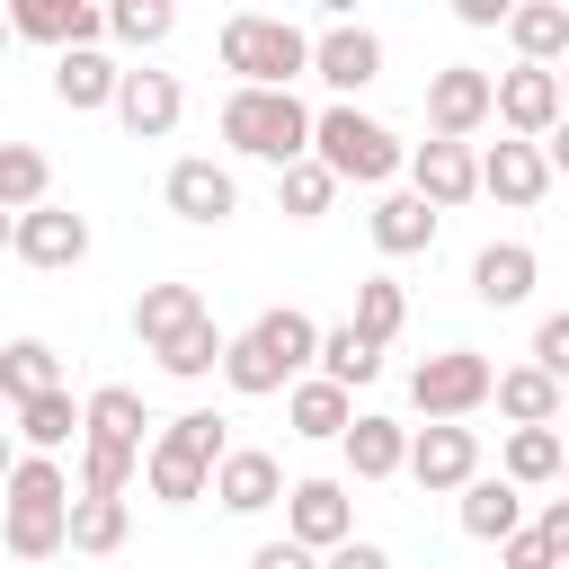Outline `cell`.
<instances>
[{"label":"cell","instance_id":"obj_28","mask_svg":"<svg viewBox=\"0 0 569 569\" xmlns=\"http://www.w3.org/2000/svg\"><path fill=\"white\" fill-rule=\"evenodd\" d=\"M507 44H516V62L560 71V62H569V0H525V9L507 18Z\"/></svg>","mask_w":569,"mask_h":569},{"label":"cell","instance_id":"obj_29","mask_svg":"<svg viewBox=\"0 0 569 569\" xmlns=\"http://www.w3.org/2000/svg\"><path fill=\"white\" fill-rule=\"evenodd\" d=\"M142 427H151V409H142V391H133V382H98V391H89V445L151 453V445H142Z\"/></svg>","mask_w":569,"mask_h":569},{"label":"cell","instance_id":"obj_8","mask_svg":"<svg viewBox=\"0 0 569 569\" xmlns=\"http://www.w3.org/2000/svg\"><path fill=\"white\" fill-rule=\"evenodd\" d=\"M311 80L329 89V107H356V89L382 80V36L356 27V18H329L320 44H311Z\"/></svg>","mask_w":569,"mask_h":569},{"label":"cell","instance_id":"obj_37","mask_svg":"<svg viewBox=\"0 0 569 569\" xmlns=\"http://www.w3.org/2000/svg\"><path fill=\"white\" fill-rule=\"evenodd\" d=\"M142 462H151V453H124V445H89V436H80V498H124Z\"/></svg>","mask_w":569,"mask_h":569},{"label":"cell","instance_id":"obj_16","mask_svg":"<svg viewBox=\"0 0 569 569\" xmlns=\"http://www.w3.org/2000/svg\"><path fill=\"white\" fill-rule=\"evenodd\" d=\"M213 498H222V516H267V507H284V498H293V480H284V462H276V453L231 445V462L213 471Z\"/></svg>","mask_w":569,"mask_h":569},{"label":"cell","instance_id":"obj_35","mask_svg":"<svg viewBox=\"0 0 569 569\" xmlns=\"http://www.w3.org/2000/svg\"><path fill=\"white\" fill-rule=\"evenodd\" d=\"M124 533H133V507L124 498H80L71 507V551L107 560V551H124Z\"/></svg>","mask_w":569,"mask_h":569},{"label":"cell","instance_id":"obj_38","mask_svg":"<svg viewBox=\"0 0 569 569\" xmlns=\"http://www.w3.org/2000/svg\"><path fill=\"white\" fill-rule=\"evenodd\" d=\"M169 27H178V9H169V0H116V9H107V36H116V44H133V53L169 44Z\"/></svg>","mask_w":569,"mask_h":569},{"label":"cell","instance_id":"obj_47","mask_svg":"<svg viewBox=\"0 0 569 569\" xmlns=\"http://www.w3.org/2000/svg\"><path fill=\"white\" fill-rule=\"evenodd\" d=\"M542 160H551V178H569V116H560V133L542 142Z\"/></svg>","mask_w":569,"mask_h":569},{"label":"cell","instance_id":"obj_23","mask_svg":"<svg viewBox=\"0 0 569 569\" xmlns=\"http://www.w3.org/2000/svg\"><path fill=\"white\" fill-rule=\"evenodd\" d=\"M373 249H382V258H418V249H436V204H427L418 187L373 196Z\"/></svg>","mask_w":569,"mask_h":569},{"label":"cell","instance_id":"obj_17","mask_svg":"<svg viewBox=\"0 0 569 569\" xmlns=\"http://www.w3.org/2000/svg\"><path fill=\"white\" fill-rule=\"evenodd\" d=\"M9 27H18L27 44H53V53H89V44L107 36V9H89V0H18V9H9Z\"/></svg>","mask_w":569,"mask_h":569},{"label":"cell","instance_id":"obj_44","mask_svg":"<svg viewBox=\"0 0 569 569\" xmlns=\"http://www.w3.org/2000/svg\"><path fill=\"white\" fill-rule=\"evenodd\" d=\"M320 569H391V551H382V542H365V533H356V542H338V551H329V560H320Z\"/></svg>","mask_w":569,"mask_h":569},{"label":"cell","instance_id":"obj_15","mask_svg":"<svg viewBox=\"0 0 569 569\" xmlns=\"http://www.w3.org/2000/svg\"><path fill=\"white\" fill-rule=\"evenodd\" d=\"M409 187H418L436 213H453V204H471V196H480V151H471V142H436V133H427V142L409 151Z\"/></svg>","mask_w":569,"mask_h":569},{"label":"cell","instance_id":"obj_33","mask_svg":"<svg viewBox=\"0 0 569 569\" xmlns=\"http://www.w3.org/2000/svg\"><path fill=\"white\" fill-rule=\"evenodd\" d=\"M44 187H53L44 151H36V142H9V151H0V213L18 222V213H36V204H53Z\"/></svg>","mask_w":569,"mask_h":569},{"label":"cell","instance_id":"obj_31","mask_svg":"<svg viewBox=\"0 0 569 569\" xmlns=\"http://www.w3.org/2000/svg\"><path fill=\"white\" fill-rule=\"evenodd\" d=\"M0 391H9V409H27V400L71 391V382H62V356H53L44 338H9V356H0Z\"/></svg>","mask_w":569,"mask_h":569},{"label":"cell","instance_id":"obj_36","mask_svg":"<svg viewBox=\"0 0 569 569\" xmlns=\"http://www.w3.org/2000/svg\"><path fill=\"white\" fill-rule=\"evenodd\" d=\"M222 365H231V338H222L213 320H196L178 347H160V373H169V382H204V373H222Z\"/></svg>","mask_w":569,"mask_h":569},{"label":"cell","instance_id":"obj_22","mask_svg":"<svg viewBox=\"0 0 569 569\" xmlns=\"http://www.w3.org/2000/svg\"><path fill=\"white\" fill-rule=\"evenodd\" d=\"M196 320H213L196 284H142V293H133V338H142L151 356H160V347H178Z\"/></svg>","mask_w":569,"mask_h":569},{"label":"cell","instance_id":"obj_10","mask_svg":"<svg viewBox=\"0 0 569 569\" xmlns=\"http://www.w3.org/2000/svg\"><path fill=\"white\" fill-rule=\"evenodd\" d=\"M160 204H169L178 222H196V231H213V222H231V213H240V178H231L222 160H204V151H187V160H169V178H160Z\"/></svg>","mask_w":569,"mask_h":569},{"label":"cell","instance_id":"obj_5","mask_svg":"<svg viewBox=\"0 0 569 569\" xmlns=\"http://www.w3.org/2000/svg\"><path fill=\"white\" fill-rule=\"evenodd\" d=\"M222 462H231L222 418H213V409H178V418L151 436L142 480H151V498H160V507H196V498H213V471H222Z\"/></svg>","mask_w":569,"mask_h":569},{"label":"cell","instance_id":"obj_43","mask_svg":"<svg viewBox=\"0 0 569 569\" xmlns=\"http://www.w3.org/2000/svg\"><path fill=\"white\" fill-rule=\"evenodd\" d=\"M249 569H320V551H302V542H258Z\"/></svg>","mask_w":569,"mask_h":569},{"label":"cell","instance_id":"obj_7","mask_svg":"<svg viewBox=\"0 0 569 569\" xmlns=\"http://www.w3.org/2000/svg\"><path fill=\"white\" fill-rule=\"evenodd\" d=\"M409 400H418L427 427H462L471 409L498 400V365H489L480 347H445V356H427V365L409 373Z\"/></svg>","mask_w":569,"mask_h":569},{"label":"cell","instance_id":"obj_41","mask_svg":"<svg viewBox=\"0 0 569 569\" xmlns=\"http://www.w3.org/2000/svg\"><path fill=\"white\" fill-rule=\"evenodd\" d=\"M498 569H560V551H551V533H542V525H525L516 542H498Z\"/></svg>","mask_w":569,"mask_h":569},{"label":"cell","instance_id":"obj_13","mask_svg":"<svg viewBox=\"0 0 569 569\" xmlns=\"http://www.w3.org/2000/svg\"><path fill=\"white\" fill-rule=\"evenodd\" d=\"M9 258H18V267H44V276H53V267H80V258H89V222H80L71 204H36V213L9 222Z\"/></svg>","mask_w":569,"mask_h":569},{"label":"cell","instance_id":"obj_11","mask_svg":"<svg viewBox=\"0 0 569 569\" xmlns=\"http://www.w3.org/2000/svg\"><path fill=\"white\" fill-rule=\"evenodd\" d=\"M560 116H569V98H560V71H542V62H516V71H498V124H507L516 142H551V133H560Z\"/></svg>","mask_w":569,"mask_h":569},{"label":"cell","instance_id":"obj_27","mask_svg":"<svg viewBox=\"0 0 569 569\" xmlns=\"http://www.w3.org/2000/svg\"><path fill=\"white\" fill-rule=\"evenodd\" d=\"M53 98L71 107V116H89V107H116L124 98V71L89 44V53H53Z\"/></svg>","mask_w":569,"mask_h":569},{"label":"cell","instance_id":"obj_49","mask_svg":"<svg viewBox=\"0 0 569 569\" xmlns=\"http://www.w3.org/2000/svg\"><path fill=\"white\" fill-rule=\"evenodd\" d=\"M560 480H569V471H560Z\"/></svg>","mask_w":569,"mask_h":569},{"label":"cell","instance_id":"obj_4","mask_svg":"<svg viewBox=\"0 0 569 569\" xmlns=\"http://www.w3.org/2000/svg\"><path fill=\"white\" fill-rule=\"evenodd\" d=\"M311 44H320V36H302L293 18H267V9H231L222 36H213L231 89H293V80L311 71Z\"/></svg>","mask_w":569,"mask_h":569},{"label":"cell","instance_id":"obj_32","mask_svg":"<svg viewBox=\"0 0 569 569\" xmlns=\"http://www.w3.org/2000/svg\"><path fill=\"white\" fill-rule=\"evenodd\" d=\"M18 436H27V453H62L71 436H89V400L44 391V400H27V409H18Z\"/></svg>","mask_w":569,"mask_h":569},{"label":"cell","instance_id":"obj_19","mask_svg":"<svg viewBox=\"0 0 569 569\" xmlns=\"http://www.w3.org/2000/svg\"><path fill=\"white\" fill-rule=\"evenodd\" d=\"M480 196H498V204H542L551 196V160H542V142H489L480 151Z\"/></svg>","mask_w":569,"mask_h":569},{"label":"cell","instance_id":"obj_14","mask_svg":"<svg viewBox=\"0 0 569 569\" xmlns=\"http://www.w3.org/2000/svg\"><path fill=\"white\" fill-rule=\"evenodd\" d=\"M409 480L436 489V498H462L480 480V436L471 427H418L409 436Z\"/></svg>","mask_w":569,"mask_h":569},{"label":"cell","instance_id":"obj_30","mask_svg":"<svg viewBox=\"0 0 569 569\" xmlns=\"http://www.w3.org/2000/svg\"><path fill=\"white\" fill-rule=\"evenodd\" d=\"M498 471H507L516 489H542V480H560V471H569V436H560V427H507Z\"/></svg>","mask_w":569,"mask_h":569},{"label":"cell","instance_id":"obj_48","mask_svg":"<svg viewBox=\"0 0 569 569\" xmlns=\"http://www.w3.org/2000/svg\"><path fill=\"white\" fill-rule=\"evenodd\" d=\"M560 98H569V62H560Z\"/></svg>","mask_w":569,"mask_h":569},{"label":"cell","instance_id":"obj_12","mask_svg":"<svg viewBox=\"0 0 569 569\" xmlns=\"http://www.w3.org/2000/svg\"><path fill=\"white\" fill-rule=\"evenodd\" d=\"M284 542H302V551H338V542H356V498H347V480H293V498H284Z\"/></svg>","mask_w":569,"mask_h":569},{"label":"cell","instance_id":"obj_18","mask_svg":"<svg viewBox=\"0 0 569 569\" xmlns=\"http://www.w3.org/2000/svg\"><path fill=\"white\" fill-rule=\"evenodd\" d=\"M178 116H187V89H178V71H124L116 124H124L133 142H160V133H178Z\"/></svg>","mask_w":569,"mask_h":569},{"label":"cell","instance_id":"obj_2","mask_svg":"<svg viewBox=\"0 0 569 569\" xmlns=\"http://www.w3.org/2000/svg\"><path fill=\"white\" fill-rule=\"evenodd\" d=\"M213 124H222V142H231L240 160H267V169L284 178L293 160H311V133H320V107H302L293 89H231Z\"/></svg>","mask_w":569,"mask_h":569},{"label":"cell","instance_id":"obj_24","mask_svg":"<svg viewBox=\"0 0 569 569\" xmlns=\"http://www.w3.org/2000/svg\"><path fill=\"white\" fill-rule=\"evenodd\" d=\"M533 276H542V258H533L525 240H489V249L471 258V293H480L489 311H516V302L533 293Z\"/></svg>","mask_w":569,"mask_h":569},{"label":"cell","instance_id":"obj_42","mask_svg":"<svg viewBox=\"0 0 569 569\" xmlns=\"http://www.w3.org/2000/svg\"><path fill=\"white\" fill-rule=\"evenodd\" d=\"M533 365H542L551 382H569V311H551V320L533 329Z\"/></svg>","mask_w":569,"mask_h":569},{"label":"cell","instance_id":"obj_25","mask_svg":"<svg viewBox=\"0 0 569 569\" xmlns=\"http://www.w3.org/2000/svg\"><path fill=\"white\" fill-rule=\"evenodd\" d=\"M409 436H418V427L365 409V418L347 427V471H356V480H400V471H409Z\"/></svg>","mask_w":569,"mask_h":569},{"label":"cell","instance_id":"obj_39","mask_svg":"<svg viewBox=\"0 0 569 569\" xmlns=\"http://www.w3.org/2000/svg\"><path fill=\"white\" fill-rule=\"evenodd\" d=\"M329 196H338V178H329L320 160H293V169L276 178V204H284V222H320V213H329Z\"/></svg>","mask_w":569,"mask_h":569},{"label":"cell","instance_id":"obj_21","mask_svg":"<svg viewBox=\"0 0 569 569\" xmlns=\"http://www.w3.org/2000/svg\"><path fill=\"white\" fill-rule=\"evenodd\" d=\"M453 516H462L471 542H516V533H525V489H516L507 471H480V480L453 498Z\"/></svg>","mask_w":569,"mask_h":569},{"label":"cell","instance_id":"obj_45","mask_svg":"<svg viewBox=\"0 0 569 569\" xmlns=\"http://www.w3.org/2000/svg\"><path fill=\"white\" fill-rule=\"evenodd\" d=\"M453 18H462V27H507L516 9H507V0H453Z\"/></svg>","mask_w":569,"mask_h":569},{"label":"cell","instance_id":"obj_34","mask_svg":"<svg viewBox=\"0 0 569 569\" xmlns=\"http://www.w3.org/2000/svg\"><path fill=\"white\" fill-rule=\"evenodd\" d=\"M320 373H329L338 391H365V382L382 373V347H373V338H365L356 320H338V329L320 338Z\"/></svg>","mask_w":569,"mask_h":569},{"label":"cell","instance_id":"obj_26","mask_svg":"<svg viewBox=\"0 0 569 569\" xmlns=\"http://www.w3.org/2000/svg\"><path fill=\"white\" fill-rule=\"evenodd\" d=\"M560 409H569V400H560V382H551L533 356H525V365H498V418H507V427H560Z\"/></svg>","mask_w":569,"mask_h":569},{"label":"cell","instance_id":"obj_46","mask_svg":"<svg viewBox=\"0 0 569 569\" xmlns=\"http://www.w3.org/2000/svg\"><path fill=\"white\" fill-rule=\"evenodd\" d=\"M533 525H542V533H551V551H560V569H569V498H551V507H542V516H533Z\"/></svg>","mask_w":569,"mask_h":569},{"label":"cell","instance_id":"obj_6","mask_svg":"<svg viewBox=\"0 0 569 569\" xmlns=\"http://www.w3.org/2000/svg\"><path fill=\"white\" fill-rule=\"evenodd\" d=\"M311 160H320L338 187H382V196H391V178L409 169V142H400L382 116H365V107H320Z\"/></svg>","mask_w":569,"mask_h":569},{"label":"cell","instance_id":"obj_9","mask_svg":"<svg viewBox=\"0 0 569 569\" xmlns=\"http://www.w3.org/2000/svg\"><path fill=\"white\" fill-rule=\"evenodd\" d=\"M489 116H498V80H489V71L445 62V71L427 80V133H436V142H471Z\"/></svg>","mask_w":569,"mask_h":569},{"label":"cell","instance_id":"obj_40","mask_svg":"<svg viewBox=\"0 0 569 569\" xmlns=\"http://www.w3.org/2000/svg\"><path fill=\"white\" fill-rule=\"evenodd\" d=\"M400 320H409V293H400L391 276H365V284H356V329H365L373 347H391Z\"/></svg>","mask_w":569,"mask_h":569},{"label":"cell","instance_id":"obj_20","mask_svg":"<svg viewBox=\"0 0 569 569\" xmlns=\"http://www.w3.org/2000/svg\"><path fill=\"white\" fill-rule=\"evenodd\" d=\"M365 409H356V391H338L329 373H311V382H293L284 391V427L302 436V445H347V427H356Z\"/></svg>","mask_w":569,"mask_h":569},{"label":"cell","instance_id":"obj_3","mask_svg":"<svg viewBox=\"0 0 569 569\" xmlns=\"http://www.w3.org/2000/svg\"><path fill=\"white\" fill-rule=\"evenodd\" d=\"M71 507H80L71 471H62L53 453H18V462H9V560H53V551H71Z\"/></svg>","mask_w":569,"mask_h":569},{"label":"cell","instance_id":"obj_1","mask_svg":"<svg viewBox=\"0 0 569 569\" xmlns=\"http://www.w3.org/2000/svg\"><path fill=\"white\" fill-rule=\"evenodd\" d=\"M320 320L311 311H293V302H276V311H258L240 338H231V365H222V382L240 391V400H267V391H293V382H311L320 373Z\"/></svg>","mask_w":569,"mask_h":569}]
</instances>
